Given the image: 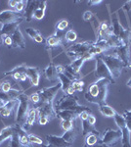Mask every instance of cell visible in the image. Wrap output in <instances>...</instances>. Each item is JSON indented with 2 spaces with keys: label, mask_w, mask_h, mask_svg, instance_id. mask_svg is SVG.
Segmentation results:
<instances>
[{
  "label": "cell",
  "mask_w": 131,
  "mask_h": 147,
  "mask_svg": "<svg viewBox=\"0 0 131 147\" xmlns=\"http://www.w3.org/2000/svg\"><path fill=\"white\" fill-rule=\"evenodd\" d=\"M123 9H124L125 11H131V0L130 1H127L124 5H123Z\"/></svg>",
  "instance_id": "obj_50"
},
{
  "label": "cell",
  "mask_w": 131,
  "mask_h": 147,
  "mask_svg": "<svg viewBox=\"0 0 131 147\" xmlns=\"http://www.w3.org/2000/svg\"><path fill=\"white\" fill-rule=\"evenodd\" d=\"M7 103L6 101H4L3 99H1L0 98V111H1V109L4 107V106H5V104Z\"/></svg>",
  "instance_id": "obj_52"
},
{
  "label": "cell",
  "mask_w": 131,
  "mask_h": 147,
  "mask_svg": "<svg viewBox=\"0 0 131 147\" xmlns=\"http://www.w3.org/2000/svg\"><path fill=\"white\" fill-rule=\"evenodd\" d=\"M65 39L68 42H73L77 39V34L73 30H69L65 34Z\"/></svg>",
  "instance_id": "obj_37"
},
{
  "label": "cell",
  "mask_w": 131,
  "mask_h": 147,
  "mask_svg": "<svg viewBox=\"0 0 131 147\" xmlns=\"http://www.w3.org/2000/svg\"><path fill=\"white\" fill-rule=\"evenodd\" d=\"M93 42L91 41H82V42H78L75 43L73 45H71V47H69L67 49L66 53L69 57H71V59H77L80 57L84 56L85 54L89 53V49L92 46Z\"/></svg>",
  "instance_id": "obj_6"
},
{
  "label": "cell",
  "mask_w": 131,
  "mask_h": 147,
  "mask_svg": "<svg viewBox=\"0 0 131 147\" xmlns=\"http://www.w3.org/2000/svg\"><path fill=\"white\" fill-rule=\"evenodd\" d=\"M110 28V26L109 24L107 22H102L101 24H100L99 26V30H104V32H106V30H108Z\"/></svg>",
  "instance_id": "obj_46"
},
{
  "label": "cell",
  "mask_w": 131,
  "mask_h": 147,
  "mask_svg": "<svg viewBox=\"0 0 131 147\" xmlns=\"http://www.w3.org/2000/svg\"><path fill=\"white\" fill-rule=\"evenodd\" d=\"M3 43L8 48H13V40L11 36H3Z\"/></svg>",
  "instance_id": "obj_44"
},
{
  "label": "cell",
  "mask_w": 131,
  "mask_h": 147,
  "mask_svg": "<svg viewBox=\"0 0 131 147\" xmlns=\"http://www.w3.org/2000/svg\"><path fill=\"white\" fill-rule=\"evenodd\" d=\"M70 26V21L69 20H66V19H63V20H60L58 23L56 24V27H55V30H56V34L57 35H60V34L64 32L67 28H69ZM61 36V35H60Z\"/></svg>",
  "instance_id": "obj_31"
},
{
  "label": "cell",
  "mask_w": 131,
  "mask_h": 147,
  "mask_svg": "<svg viewBox=\"0 0 131 147\" xmlns=\"http://www.w3.org/2000/svg\"><path fill=\"white\" fill-rule=\"evenodd\" d=\"M92 17H93V13L91 11H86L83 14V20H84L85 22H89L92 19Z\"/></svg>",
  "instance_id": "obj_45"
},
{
  "label": "cell",
  "mask_w": 131,
  "mask_h": 147,
  "mask_svg": "<svg viewBox=\"0 0 131 147\" xmlns=\"http://www.w3.org/2000/svg\"><path fill=\"white\" fill-rule=\"evenodd\" d=\"M78 130H79V127L77 125V127H75L73 129L69 130V131H66L62 136H63V138L65 139L68 143H70L73 145V142H75V137H77V136Z\"/></svg>",
  "instance_id": "obj_29"
},
{
  "label": "cell",
  "mask_w": 131,
  "mask_h": 147,
  "mask_svg": "<svg viewBox=\"0 0 131 147\" xmlns=\"http://www.w3.org/2000/svg\"><path fill=\"white\" fill-rule=\"evenodd\" d=\"M4 77H10L13 80H19V82H26L28 80V74H27V65L23 64L18 67L14 68L12 71L5 72L3 74Z\"/></svg>",
  "instance_id": "obj_11"
},
{
  "label": "cell",
  "mask_w": 131,
  "mask_h": 147,
  "mask_svg": "<svg viewBox=\"0 0 131 147\" xmlns=\"http://www.w3.org/2000/svg\"><path fill=\"white\" fill-rule=\"evenodd\" d=\"M24 15L15 10H4L0 12V23L2 25L15 23L17 21L24 20Z\"/></svg>",
  "instance_id": "obj_12"
},
{
  "label": "cell",
  "mask_w": 131,
  "mask_h": 147,
  "mask_svg": "<svg viewBox=\"0 0 131 147\" xmlns=\"http://www.w3.org/2000/svg\"><path fill=\"white\" fill-rule=\"evenodd\" d=\"M28 139H30L32 144H38V145L43 144V140L40 137L34 136V134H28Z\"/></svg>",
  "instance_id": "obj_40"
},
{
  "label": "cell",
  "mask_w": 131,
  "mask_h": 147,
  "mask_svg": "<svg viewBox=\"0 0 131 147\" xmlns=\"http://www.w3.org/2000/svg\"><path fill=\"white\" fill-rule=\"evenodd\" d=\"M37 119H38V113H37V108L33 106V107L30 108V113H28L27 122H26L25 125H24V129H25L26 131L30 130V129L32 127L33 125H34V123L36 122Z\"/></svg>",
  "instance_id": "obj_21"
},
{
  "label": "cell",
  "mask_w": 131,
  "mask_h": 147,
  "mask_svg": "<svg viewBox=\"0 0 131 147\" xmlns=\"http://www.w3.org/2000/svg\"><path fill=\"white\" fill-rule=\"evenodd\" d=\"M26 6H27V1L25 0H20L18 2V5L16 6L15 11L19 12V13H22V11H24L26 9Z\"/></svg>",
  "instance_id": "obj_42"
},
{
  "label": "cell",
  "mask_w": 131,
  "mask_h": 147,
  "mask_svg": "<svg viewBox=\"0 0 131 147\" xmlns=\"http://www.w3.org/2000/svg\"><path fill=\"white\" fill-rule=\"evenodd\" d=\"M41 1L40 0H28L27 2V6L25 9V19L27 22H30L34 17V13L39 7Z\"/></svg>",
  "instance_id": "obj_13"
},
{
  "label": "cell",
  "mask_w": 131,
  "mask_h": 147,
  "mask_svg": "<svg viewBox=\"0 0 131 147\" xmlns=\"http://www.w3.org/2000/svg\"><path fill=\"white\" fill-rule=\"evenodd\" d=\"M14 90H17L13 87V84H11L10 82H0V91L4 92V93H7V94H10L12 91ZM19 91V90H17ZM22 92V91H21Z\"/></svg>",
  "instance_id": "obj_34"
},
{
  "label": "cell",
  "mask_w": 131,
  "mask_h": 147,
  "mask_svg": "<svg viewBox=\"0 0 131 147\" xmlns=\"http://www.w3.org/2000/svg\"><path fill=\"white\" fill-rule=\"evenodd\" d=\"M77 121H62L61 122V127L65 131H69V130L73 129L75 127H77Z\"/></svg>",
  "instance_id": "obj_35"
},
{
  "label": "cell",
  "mask_w": 131,
  "mask_h": 147,
  "mask_svg": "<svg viewBox=\"0 0 131 147\" xmlns=\"http://www.w3.org/2000/svg\"><path fill=\"white\" fill-rule=\"evenodd\" d=\"M43 74H44L45 78H46V80H48L52 84H59V82H60L59 75L56 70V66H55L53 63L49 64V65L44 69Z\"/></svg>",
  "instance_id": "obj_15"
},
{
  "label": "cell",
  "mask_w": 131,
  "mask_h": 147,
  "mask_svg": "<svg viewBox=\"0 0 131 147\" xmlns=\"http://www.w3.org/2000/svg\"><path fill=\"white\" fill-rule=\"evenodd\" d=\"M111 28H112V30H113L114 35L118 37V39L121 40L123 45H130V43H131V30H130L123 28L122 26L120 25V23L118 22V19L113 20Z\"/></svg>",
  "instance_id": "obj_7"
},
{
  "label": "cell",
  "mask_w": 131,
  "mask_h": 147,
  "mask_svg": "<svg viewBox=\"0 0 131 147\" xmlns=\"http://www.w3.org/2000/svg\"><path fill=\"white\" fill-rule=\"evenodd\" d=\"M87 3H88V5H90V6H94V5H98V4L102 3V1L101 0H90Z\"/></svg>",
  "instance_id": "obj_49"
},
{
  "label": "cell",
  "mask_w": 131,
  "mask_h": 147,
  "mask_svg": "<svg viewBox=\"0 0 131 147\" xmlns=\"http://www.w3.org/2000/svg\"><path fill=\"white\" fill-rule=\"evenodd\" d=\"M100 57H101L102 60L104 61V63L107 65V67L109 68L110 72L112 73L115 80L120 78L121 73H122L123 68H125L122 61L116 54H113V55H110V54H105L104 55V54H102Z\"/></svg>",
  "instance_id": "obj_4"
},
{
  "label": "cell",
  "mask_w": 131,
  "mask_h": 147,
  "mask_svg": "<svg viewBox=\"0 0 131 147\" xmlns=\"http://www.w3.org/2000/svg\"><path fill=\"white\" fill-rule=\"evenodd\" d=\"M40 73H41V70L38 67H28L27 66L28 79L30 80L32 86H37L39 84Z\"/></svg>",
  "instance_id": "obj_16"
},
{
  "label": "cell",
  "mask_w": 131,
  "mask_h": 147,
  "mask_svg": "<svg viewBox=\"0 0 131 147\" xmlns=\"http://www.w3.org/2000/svg\"><path fill=\"white\" fill-rule=\"evenodd\" d=\"M18 2L19 1H17V0H9V1H8V5H9V7H11V8L15 9L16 6L18 5Z\"/></svg>",
  "instance_id": "obj_48"
},
{
  "label": "cell",
  "mask_w": 131,
  "mask_h": 147,
  "mask_svg": "<svg viewBox=\"0 0 131 147\" xmlns=\"http://www.w3.org/2000/svg\"><path fill=\"white\" fill-rule=\"evenodd\" d=\"M30 103H32L33 105H37V104H39L40 102H41V98H40L38 91L32 93V95L30 96Z\"/></svg>",
  "instance_id": "obj_39"
},
{
  "label": "cell",
  "mask_w": 131,
  "mask_h": 147,
  "mask_svg": "<svg viewBox=\"0 0 131 147\" xmlns=\"http://www.w3.org/2000/svg\"><path fill=\"white\" fill-rule=\"evenodd\" d=\"M57 117L60 118L62 121H75L79 118V115L75 112L69 110H61L56 111Z\"/></svg>",
  "instance_id": "obj_23"
},
{
  "label": "cell",
  "mask_w": 131,
  "mask_h": 147,
  "mask_svg": "<svg viewBox=\"0 0 131 147\" xmlns=\"http://www.w3.org/2000/svg\"><path fill=\"white\" fill-rule=\"evenodd\" d=\"M46 139H47V141H48V143L52 144V145H54L56 147H71V144L68 143V142L63 138V136L47 134Z\"/></svg>",
  "instance_id": "obj_20"
},
{
  "label": "cell",
  "mask_w": 131,
  "mask_h": 147,
  "mask_svg": "<svg viewBox=\"0 0 131 147\" xmlns=\"http://www.w3.org/2000/svg\"><path fill=\"white\" fill-rule=\"evenodd\" d=\"M17 127V134H18L19 137V141L22 144L23 147H32V143H30V139H28V134L26 131L25 129H22V127Z\"/></svg>",
  "instance_id": "obj_24"
},
{
  "label": "cell",
  "mask_w": 131,
  "mask_h": 147,
  "mask_svg": "<svg viewBox=\"0 0 131 147\" xmlns=\"http://www.w3.org/2000/svg\"><path fill=\"white\" fill-rule=\"evenodd\" d=\"M11 138L12 139L10 140V143H9V147H23L22 144L19 141V137H18V134H17V131Z\"/></svg>",
  "instance_id": "obj_38"
},
{
  "label": "cell",
  "mask_w": 131,
  "mask_h": 147,
  "mask_svg": "<svg viewBox=\"0 0 131 147\" xmlns=\"http://www.w3.org/2000/svg\"><path fill=\"white\" fill-rule=\"evenodd\" d=\"M99 111L104 117H107V118H114L115 114L116 113V111L114 109L113 107L109 106L108 104H101L99 105Z\"/></svg>",
  "instance_id": "obj_28"
},
{
  "label": "cell",
  "mask_w": 131,
  "mask_h": 147,
  "mask_svg": "<svg viewBox=\"0 0 131 147\" xmlns=\"http://www.w3.org/2000/svg\"><path fill=\"white\" fill-rule=\"evenodd\" d=\"M114 119H115L116 124L120 129L126 127V122H125V119H124V117H123V115H120V114H118V112H116L115 114V116H114Z\"/></svg>",
  "instance_id": "obj_36"
},
{
  "label": "cell",
  "mask_w": 131,
  "mask_h": 147,
  "mask_svg": "<svg viewBox=\"0 0 131 147\" xmlns=\"http://www.w3.org/2000/svg\"><path fill=\"white\" fill-rule=\"evenodd\" d=\"M62 88L61 82L55 84L54 86L51 87H45V88H41L38 90V93L41 98V103H51L53 104L54 99L56 97L58 91Z\"/></svg>",
  "instance_id": "obj_10"
},
{
  "label": "cell",
  "mask_w": 131,
  "mask_h": 147,
  "mask_svg": "<svg viewBox=\"0 0 131 147\" xmlns=\"http://www.w3.org/2000/svg\"><path fill=\"white\" fill-rule=\"evenodd\" d=\"M46 4L47 2L46 1H41V3H40L39 7L37 8V10L35 11L34 13V17L33 19H35V20H42V19L44 18V15H45V10H46Z\"/></svg>",
  "instance_id": "obj_33"
},
{
  "label": "cell",
  "mask_w": 131,
  "mask_h": 147,
  "mask_svg": "<svg viewBox=\"0 0 131 147\" xmlns=\"http://www.w3.org/2000/svg\"><path fill=\"white\" fill-rule=\"evenodd\" d=\"M59 79H60V82H61V84H62V88L61 89L64 92H66L67 89H68L70 86H71L73 84V82H75V80H71L70 78L67 77V76L64 73L59 75Z\"/></svg>",
  "instance_id": "obj_30"
},
{
  "label": "cell",
  "mask_w": 131,
  "mask_h": 147,
  "mask_svg": "<svg viewBox=\"0 0 131 147\" xmlns=\"http://www.w3.org/2000/svg\"><path fill=\"white\" fill-rule=\"evenodd\" d=\"M87 120H88V122H89L92 125H95V124H96V122H97L96 117H95L94 115H92V114H90V115L88 116Z\"/></svg>",
  "instance_id": "obj_47"
},
{
  "label": "cell",
  "mask_w": 131,
  "mask_h": 147,
  "mask_svg": "<svg viewBox=\"0 0 131 147\" xmlns=\"http://www.w3.org/2000/svg\"><path fill=\"white\" fill-rule=\"evenodd\" d=\"M73 88H75V91L81 92V91H83V87H84V82H83L81 80H75V82H73Z\"/></svg>",
  "instance_id": "obj_41"
},
{
  "label": "cell",
  "mask_w": 131,
  "mask_h": 147,
  "mask_svg": "<svg viewBox=\"0 0 131 147\" xmlns=\"http://www.w3.org/2000/svg\"><path fill=\"white\" fill-rule=\"evenodd\" d=\"M17 131V127L15 125H9V127H4L3 129L0 131V144L3 141H5L6 139L11 138Z\"/></svg>",
  "instance_id": "obj_25"
},
{
  "label": "cell",
  "mask_w": 131,
  "mask_h": 147,
  "mask_svg": "<svg viewBox=\"0 0 131 147\" xmlns=\"http://www.w3.org/2000/svg\"><path fill=\"white\" fill-rule=\"evenodd\" d=\"M115 54L118 58L122 61V63L124 64V67L127 68L128 65L131 63L130 60V45H123L118 48H116Z\"/></svg>",
  "instance_id": "obj_14"
},
{
  "label": "cell",
  "mask_w": 131,
  "mask_h": 147,
  "mask_svg": "<svg viewBox=\"0 0 131 147\" xmlns=\"http://www.w3.org/2000/svg\"><path fill=\"white\" fill-rule=\"evenodd\" d=\"M126 85H127L128 87H130V88H131V78L127 80V82H126Z\"/></svg>",
  "instance_id": "obj_54"
},
{
  "label": "cell",
  "mask_w": 131,
  "mask_h": 147,
  "mask_svg": "<svg viewBox=\"0 0 131 147\" xmlns=\"http://www.w3.org/2000/svg\"><path fill=\"white\" fill-rule=\"evenodd\" d=\"M122 138V131L120 129H107L101 137V142L107 146H114Z\"/></svg>",
  "instance_id": "obj_9"
},
{
  "label": "cell",
  "mask_w": 131,
  "mask_h": 147,
  "mask_svg": "<svg viewBox=\"0 0 131 147\" xmlns=\"http://www.w3.org/2000/svg\"><path fill=\"white\" fill-rule=\"evenodd\" d=\"M27 34H28V36L32 37V39L34 40L36 43H41V42L44 41V38L42 36L41 32H39L38 30H35V28H28L26 30Z\"/></svg>",
  "instance_id": "obj_27"
},
{
  "label": "cell",
  "mask_w": 131,
  "mask_h": 147,
  "mask_svg": "<svg viewBox=\"0 0 131 147\" xmlns=\"http://www.w3.org/2000/svg\"><path fill=\"white\" fill-rule=\"evenodd\" d=\"M101 142V136H100V132L97 131L90 132L85 136V146H93L96 145Z\"/></svg>",
  "instance_id": "obj_26"
},
{
  "label": "cell",
  "mask_w": 131,
  "mask_h": 147,
  "mask_svg": "<svg viewBox=\"0 0 131 147\" xmlns=\"http://www.w3.org/2000/svg\"><path fill=\"white\" fill-rule=\"evenodd\" d=\"M110 84H112L106 79L96 80L93 84L88 86L87 92H85L84 94L85 99L88 102L98 104V105L105 104L107 95H108Z\"/></svg>",
  "instance_id": "obj_1"
},
{
  "label": "cell",
  "mask_w": 131,
  "mask_h": 147,
  "mask_svg": "<svg viewBox=\"0 0 131 147\" xmlns=\"http://www.w3.org/2000/svg\"><path fill=\"white\" fill-rule=\"evenodd\" d=\"M24 20H20V21H17L15 23H10V24H5V25L2 26L1 30V34L3 36H12L15 32L19 28V26L22 24Z\"/></svg>",
  "instance_id": "obj_18"
},
{
  "label": "cell",
  "mask_w": 131,
  "mask_h": 147,
  "mask_svg": "<svg viewBox=\"0 0 131 147\" xmlns=\"http://www.w3.org/2000/svg\"><path fill=\"white\" fill-rule=\"evenodd\" d=\"M37 108V113H38V122L39 125H47L50 121L57 117V113L55 110L54 104L51 103H40L39 105L35 106Z\"/></svg>",
  "instance_id": "obj_5"
},
{
  "label": "cell",
  "mask_w": 131,
  "mask_h": 147,
  "mask_svg": "<svg viewBox=\"0 0 131 147\" xmlns=\"http://www.w3.org/2000/svg\"><path fill=\"white\" fill-rule=\"evenodd\" d=\"M126 112L129 114V115H131V110H126Z\"/></svg>",
  "instance_id": "obj_56"
},
{
  "label": "cell",
  "mask_w": 131,
  "mask_h": 147,
  "mask_svg": "<svg viewBox=\"0 0 131 147\" xmlns=\"http://www.w3.org/2000/svg\"><path fill=\"white\" fill-rule=\"evenodd\" d=\"M96 60V70H95V76H96L97 80L98 79H106L108 80L112 84H114L116 82L115 78L113 77L112 73L110 72L109 68L107 67V65L104 63V61L102 60V58L100 56H97L95 58Z\"/></svg>",
  "instance_id": "obj_8"
},
{
  "label": "cell",
  "mask_w": 131,
  "mask_h": 147,
  "mask_svg": "<svg viewBox=\"0 0 131 147\" xmlns=\"http://www.w3.org/2000/svg\"><path fill=\"white\" fill-rule=\"evenodd\" d=\"M12 40H13V48H21V49H25L26 48V40L25 37L22 34L20 30H17L15 32V34L12 35Z\"/></svg>",
  "instance_id": "obj_19"
},
{
  "label": "cell",
  "mask_w": 131,
  "mask_h": 147,
  "mask_svg": "<svg viewBox=\"0 0 131 147\" xmlns=\"http://www.w3.org/2000/svg\"><path fill=\"white\" fill-rule=\"evenodd\" d=\"M63 42H62V38L60 35H57L56 34L50 35V36L47 37L46 39V49L47 50H51L53 48H56V47H60L62 46Z\"/></svg>",
  "instance_id": "obj_22"
},
{
  "label": "cell",
  "mask_w": 131,
  "mask_h": 147,
  "mask_svg": "<svg viewBox=\"0 0 131 147\" xmlns=\"http://www.w3.org/2000/svg\"><path fill=\"white\" fill-rule=\"evenodd\" d=\"M17 98L19 99V105H18V112L16 116V125L24 129L26 122H27L28 113L30 110V96L26 93H20Z\"/></svg>",
  "instance_id": "obj_3"
},
{
  "label": "cell",
  "mask_w": 131,
  "mask_h": 147,
  "mask_svg": "<svg viewBox=\"0 0 131 147\" xmlns=\"http://www.w3.org/2000/svg\"><path fill=\"white\" fill-rule=\"evenodd\" d=\"M123 117H124L125 122H126V127H127V129H129L130 132H131V115H129L126 111H124V113H123Z\"/></svg>",
  "instance_id": "obj_43"
},
{
  "label": "cell",
  "mask_w": 131,
  "mask_h": 147,
  "mask_svg": "<svg viewBox=\"0 0 131 147\" xmlns=\"http://www.w3.org/2000/svg\"><path fill=\"white\" fill-rule=\"evenodd\" d=\"M81 125H82V136H86L90 132L97 131V129L95 127V125H92L88 122L87 119L81 121Z\"/></svg>",
  "instance_id": "obj_32"
},
{
  "label": "cell",
  "mask_w": 131,
  "mask_h": 147,
  "mask_svg": "<svg viewBox=\"0 0 131 147\" xmlns=\"http://www.w3.org/2000/svg\"><path fill=\"white\" fill-rule=\"evenodd\" d=\"M3 44V35L1 34V30H0V45Z\"/></svg>",
  "instance_id": "obj_53"
},
{
  "label": "cell",
  "mask_w": 131,
  "mask_h": 147,
  "mask_svg": "<svg viewBox=\"0 0 131 147\" xmlns=\"http://www.w3.org/2000/svg\"><path fill=\"white\" fill-rule=\"evenodd\" d=\"M54 107L56 111L69 110L77 113L78 115L84 111L88 113H92L91 109H89L87 106L80 105L77 101V97L75 95H64L56 102Z\"/></svg>",
  "instance_id": "obj_2"
},
{
  "label": "cell",
  "mask_w": 131,
  "mask_h": 147,
  "mask_svg": "<svg viewBox=\"0 0 131 147\" xmlns=\"http://www.w3.org/2000/svg\"><path fill=\"white\" fill-rule=\"evenodd\" d=\"M41 147H56V146H54V145H52V144L48 143V144H47V145H44V144H41Z\"/></svg>",
  "instance_id": "obj_55"
},
{
  "label": "cell",
  "mask_w": 131,
  "mask_h": 147,
  "mask_svg": "<svg viewBox=\"0 0 131 147\" xmlns=\"http://www.w3.org/2000/svg\"><path fill=\"white\" fill-rule=\"evenodd\" d=\"M19 105V99L15 97V98L11 99L5 104L3 108L0 111V117L1 118H9L13 113V110Z\"/></svg>",
  "instance_id": "obj_17"
},
{
  "label": "cell",
  "mask_w": 131,
  "mask_h": 147,
  "mask_svg": "<svg viewBox=\"0 0 131 147\" xmlns=\"http://www.w3.org/2000/svg\"><path fill=\"white\" fill-rule=\"evenodd\" d=\"M84 147H109V146H107L106 144H104V143H102V142H100V143L98 144H96V145H93V146H85Z\"/></svg>",
  "instance_id": "obj_51"
}]
</instances>
